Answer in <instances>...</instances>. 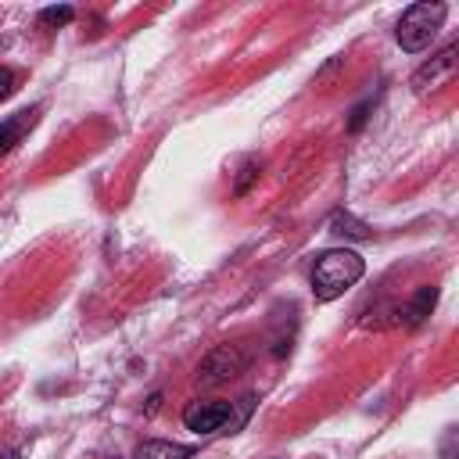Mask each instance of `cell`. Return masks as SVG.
Listing matches in <instances>:
<instances>
[{"mask_svg": "<svg viewBox=\"0 0 459 459\" xmlns=\"http://www.w3.org/2000/svg\"><path fill=\"white\" fill-rule=\"evenodd\" d=\"M4 47H7V43H4V39H0V54H4Z\"/></svg>", "mask_w": 459, "mask_h": 459, "instance_id": "cell-15", "label": "cell"}, {"mask_svg": "<svg viewBox=\"0 0 459 459\" xmlns=\"http://www.w3.org/2000/svg\"><path fill=\"white\" fill-rule=\"evenodd\" d=\"M194 445H179V441H143L133 459H190Z\"/></svg>", "mask_w": 459, "mask_h": 459, "instance_id": "cell-6", "label": "cell"}, {"mask_svg": "<svg viewBox=\"0 0 459 459\" xmlns=\"http://www.w3.org/2000/svg\"><path fill=\"white\" fill-rule=\"evenodd\" d=\"M362 273H366V262H362L359 251H351V247L323 251L316 258V265H312V294H316V301L341 298L348 287H355L362 280Z\"/></svg>", "mask_w": 459, "mask_h": 459, "instance_id": "cell-1", "label": "cell"}, {"mask_svg": "<svg viewBox=\"0 0 459 459\" xmlns=\"http://www.w3.org/2000/svg\"><path fill=\"white\" fill-rule=\"evenodd\" d=\"M244 366H247V355L240 344H219L201 359L197 380H201V387H219V384H230L233 377H240Z\"/></svg>", "mask_w": 459, "mask_h": 459, "instance_id": "cell-4", "label": "cell"}, {"mask_svg": "<svg viewBox=\"0 0 459 459\" xmlns=\"http://www.w3.org/2000/svg\"><path fill=\"white\" fill-rule=\"evenodd\" d=\"M0 459H22V452L18 448H7V452H0Z\"/></svg>", "mask_w": 459, "mask_h": 459, "instance_id": "cell-14", "label": "cell"}, {"mask_svg": "<svg viewBox=\"0 0 459 459\" xmlns=\"http://www.w3.org/2000/svg\"><path fill=\"white\" fill-rule=\"evenodd\" d=\"M258 179V165L255 161H247L240 172H237V179H233V194H247V186Z\"/></svg>", "mask_w": 459, "mask_h": 459, "instance_id": "cell-11", "label": "cell"}, {"mask_svg": "<svg viewBox=\"0 0 459 459\" xmlns=\"http://www.w3.org/2000/svg\"><path fill=\"white\" fill-rule=\"evenodd\" d=\"M75 18V7H68V4H61V7H47V11H39V22L47 25V29H57V25H68Z\"/></svg>", "mask_w": 459, "mask_h": 459, "instance_id": "cell-10", "label": "cell"}, {"mask_svg": "<svg viewBox=\"0 0 459 459\" xmlns=\"http://www.w3.org/2000/svg\"><path fill=\"white\" fill-rule=\"evenodd\" d=\"M452 72H455V43H448L441 54H434L427 65H420V68L412 72V90H416V93H427V90L441 86Z\"/></svg>", "mask_w": 459, "mask_h": 459, "instance_id": "cell-5", "label": "cell"}, {"mask_svg": "<svg viewBox=\"0 0 459 459\" xmlns=\"http://www.w3.org/2000/svg\"><path fill=\"white\" fill-rule=\"evenodd\" d=\"M362 118H366V100H362V104L351 111V118H348V129H359V126H362Z\"/></svg>", "mask_w": 459, "mask_h": 459, "instance_id": "cell-13", "label": "cell"}, {"mask_svg": "<svg viewBox=\"0 0 459 459\" xmlns=\"http://www.w3.org/2000/svg\"><path fill=\"white\" fill-rule=\"evenodd\" d=\"M434 301H437V287H420L416 294H412V301L402 308V319L409 323V326H420L427 316H430V308H434Z\"/></svg>", "mask_w": 459, "mask_h": 459, "instance_id": "cell-8", "label": "cell"}, {"mask_svg": "<svg viewBox=\"0 0 459 459\" xmlns=\"http://www.w3.org/2000/svg\"><path fill=\"white\" fill-rule=\"evenodd\" d=\"M14 90H18V72L7 68V65H0V100H7Z\"/></svg>", "mask_w": 459, "mask_h": 459, "instance_id": "cell-12", "label": "cell"}, {"mask_svg": "<svg viewBox=\"0 0 459 459\" xmlns=\"http://www.w3.org/2000/svg\"><path fill=\"white\" fill-rule=\"evenodd\" d=\"M330 233H337L344 240H373V230L366 222H359L355 215H348V212H333L330 215Z\"/></svg>", "mask_w": 459, "mask_h": 459, "instance_id": "cell-9", "label": "cell"}, {"mask_svg": "<svg viewBox=\"0 0 459 459\" xmlns=\"http://www.w3.org/2000/svg\"><path fill=\"white\" fill-rule=\"evenodd\" d=\"M36 122V108L32 111H14L7 122H0V154H7L22 136H25V129Z\"/></svg>", "mask_w": 459, "mask_h": 459, "instance_id": "cell-7", "label": "cell"}, {"mask_svg": "<svg viewBox=\"0 0 459 459\" xmlns=\"http://www.w3.org/2000/svg\"><path fill=\"white\" fill-rule=\"evenodd\" d=\"M445 14H448L445 4H412V7L398 18V29H394L398 47L409 50V54L427 50V47L434 43L437 29L445 25Z\"/></svg>", "mask_w": 459, "mask_h": 459, "instance_id": "cell-3", "label": "cell"}, {"mask_svg": "<svg viewBox=\"0 0 459 459\" xmlns=\"http://www.w3.org/2000/svg\"><path fill=\"white\" fill-rule=\"evenodd\" d=\"M255 409V394H244L237 402H190L183 409V423L194 434H237Z\"/></svg>", "mask_w": 459, "mask_h": 459, "instance_id": "cell-2", "label": "cell"}]
</instances>
